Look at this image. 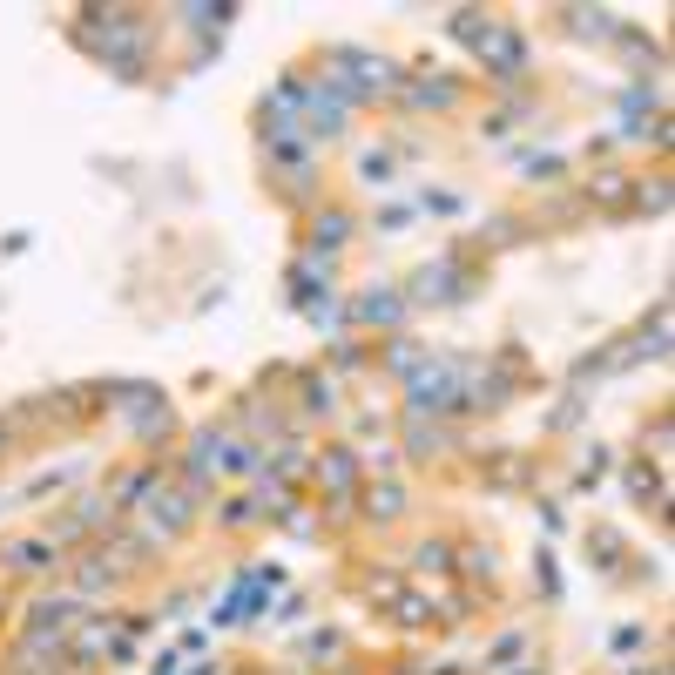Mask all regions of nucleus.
<instances>
[{
	"instance_id": "obj_1",
	"label": "nucleus",
	"mask_w": 675,
	"mask_h": 675,
	"mask_svg": "<svg viewBox=\"0 0 675 675\" xmlns=\"http://www.w3.org/2000/svg\"><path fill=\"white\" fill-rule=\"evenodd\" d=\"M7 561L21 567V575H41V561H47V541H21V547H7Z\"/></svg>"
}]
</instances>
